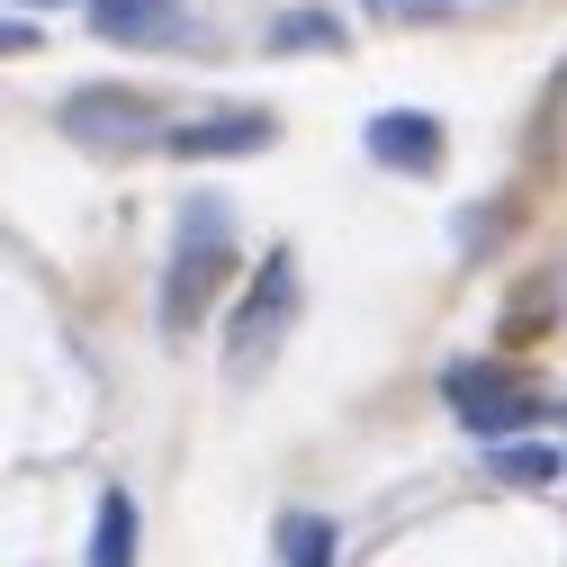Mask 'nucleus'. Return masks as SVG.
<instances>
[{
  "mask_svg": "<svg viewBox=\"0 0 567 567\" xmlns=\"http://www.w3.org/2000/svg\"><path fill=\"white\" fill-rule=\"evenodd\" d=\"M235 261H244V252H235V226H226V198H189V207H181V235H172V261H163V289H154V324H163L172 342L198 333L207 298L226 289Z\"/></svg>",
  "mask_w": 567,
  "mask_h": 567,
  "instance_id": "obj_1",
  "label": "nucleus"
},
{
  "mask_svg": "<svg viewBox=\"0 0 567 567\" xmlns=\"http://www.w3.org/2000/svg\"><path fill=\"white\" fill-rule=\"evenodd\" d=\"M298 307H307V289H298V252L270 244V252L252 261V289L235 298V324H226V379H261V370L279 361V342H289Z\"/></svg>",
  "mask_w": 567,
  "mask_h": 567,
  "instance_id": "obj_2",
  "label": "nucleus"
},
{
  "mask_svg": "<svg viewBox=\"0 0 567 567\" xmlns=\"http://www.w3.org/2000/svg\"><path fill=\"white\" fill-rule=\"evenodd\" d=\"M442 405L468 423L486 451H495V442H532L540 414H549L532 388H514V370H495V361H451V370H442Z\"/></svg>",
  "mask_w": 567,
  "mask_h": 567,
  "instance_id": "obj_3",
  "label": "nucleus"
},
{
  "mask_svg": "<svg viewBox=\"0 0 567 567\" xmlns=\"http://www.w3.org/2000/svg\"><path fill=\"white\" fill-rule=\"evenodd\" d=\"M261 145H279V117L270 109H207V117L163 126V154L172 163H235V154H261Z\"/></svg>",
  "mask_w": 567,
  "mask_h": 567,
  "instance_id": "obj_4",
  "label": "nucleus"
},
{
  "mask_svg": "<svg viewBox=\"0 0 567 567\" xmlns=\"http://www.w3.org/2000/svg\"><path fill=\"white\" fill-rule=\"evenodd\" d=\"M154 117V100L145 91H73V100H63V135H73V145H145V135H154V145H163V126H145Z\"/></svg>",
  "mask_w": 567,
  "mask_h": 567,
  "instance_id": "obj_5",
  "label": "nucleus"
},
{
  "mask_svg": "<svg viewBox=\"0 0 567 567\" xmlns=\"http://www.w3.org/2000/svg\"><path fill=\"white\" fill-rule=\"evenodd\" d=\"M361 154L388 163V172L433 181L442 172V117L433 109H379V117H361Z\"/></svg>",
  "mask_w": 567,
  "mask_h": 567,
  "instance_id": "obj_6",
  "label": "nucleus"
},
{
  "mask_svg": "<svg viewBox=\"0 0 567 567\" xmlns=\"http://www.w3.org/2000/svg\"><path fill=\"white\" fill-rule=\"evenodd\" d=\"M91 28L109 45H181L189 37L181 0H91Z\"/></svg>",
  "mask_w": 567,
  "mask_h": 567,
  "instance_id": "obj_7",
  "label": "nucleus"
},
{
  "mask_svg": "<svg viewBox=\"0 0 567 567\" xmlns=\"http://www.w3.org/2000/svg\"><path fill=\"white\" fill-rule=\"evenodd\" d=\"M279 567H342V532L333 514H279Z\"/></svg>",
  "mask_w": 567,
  "mask_h": 567,
  "instance_id": "obj_8",
  "label": "nucleus"
},
{
  "mask_svg": "<svg viewBox=\"0 0 567 567\" xmlns=\"http://www.w3.org/2000/svg\"><path fill=\"white\" fill-rule=\"evenodd\" d=\"M91 567H135V495L100 486V514H91Z\"/></svg>",
  "mask_w": 567,
  "mask_h": 567,
  "instance_id": "obj_9",
  "label": "nucleus"
},
{
  "mask_svg": "<svg viewBox=\"0 0 567 567\" xmlns=\"http://www.w3.org/2000/svg\"><path fill=\"white\" fill-rule=\"evenodd\" d=\"M486 468L505 477V486H558V477H567V451H558V442H495Z\"/></svg>",
  "mask_w": 567,
  "mask_h": 567,
  "instance_id": "obj_10",
  "label": "nucleus"
},
{
  "mask_svg": "<svg viewBox=\"0 0 567 567\" xmlns=\"http://www.w3.org/2000/svg\"><path fill=\"white\" fill-rule=\"evenodd\" d=\"M333 45H342L333 10H279L270 19V54H333Z\"/></svg>",
  "mask_w": 567,
  "mask_h": 567,
  "instance_id": "obj_11",
  "label": "nucleus"
},
{
  "mask_svg": "<svg viewBox=\"0 0 567 567\" xmlns=\"http://www.w3.org/2000/svg\"><path fill=\"white\" fill-rule=\"evenodd\" d=\"M370 10H379V19H423L433 0H370Z\"/></svg>",
  "mask_w": 567,
  "mask_h": 567,
  "instance_id": "obj_12",
  "label": "nucleus"
},
{
  "mask_svg": "<svg viewBox=\"0 0 567 567\" xmlns=\"http://www.w3.org/2000/svg\"><path fill=\"white\" fill-rule=\"evenodd\" d=\"M37 10H45V0H37Z\"/></svg>",
  "mask_w": 567,
  "mask_h": 567,
  "instance_id": "obj_13",
  "label": "nucleus"
}]
</instances>
